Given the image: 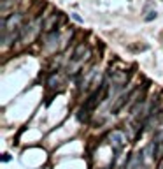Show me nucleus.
<instances>
[{
	"label": "nucleus",
	"mask_w": 163,
	"mask_h": 169,
	"mask_svg": "<svg viewBox=\"0 0 163 169\" xmlns=\"http://www.w3.org/2000/svg\"><path fill=\"white\" fill-rule=\"evenodd\" d=\"M137 93V90H130V92H126V93H121L119 97H118V100H116L114 104H112V108H110V113L112 115H118L126 104H130L132 102V97Z\"/></svg>",
	"instance_id": "nucleus-1"
},
{
	"label": "nucleus",
	"mask_w": 163,
	"mask_h": 169,
	"mask_svg": "<svg viewBox=\"0 0 163 169\" xmlns=\"http://www.w3.org/2000/svg\"><path fill=\"white\" fill-rule=\"evenodd\" d=\"M109 143L112 144L114 152L118 153L121 148H123V144L126 143V137H125V134H123L121 131H112V132L109 134Z\"/></svg>",
	"instance_id": "nucleus-2"
},
{
	"label": "nucleus",
	"mask_w": 163,
	"mask_h": 169,
	"mask_svg": "<svg viewBox=\"0 0 163 169\" xmlns=\"http://www.w3.org/2000/svg\"><path fill=\"white\" fill-rule=\"evenodd\" d=\"M19 21H21V14H18V12L11 14L9 18H4V21H2V35L7 34V32H11V30H14Z\"/></svg>",
	"instance_id": "nucleus-3"
},
{
	"label": "nucleus",
	"mask_w": 163,
	"mask_h": 169,
	"mask_svg": "<svg viewBox=\"0 0 163 169\" xmlns=\"http://www.w3.org/2000/svg\"><path fill=\"white\" fill-rule=\"evenodd\" d=\"M56 21H58V14H53L51 18H48V19L44 21V25H42V27H44V30H48V32H49V30H53V28H55V25H56Z\"/></svg>",
	"instance_id": "nucleus-4"
},
{
	"label": "nucleus",
	"mask_w": 163,
	"mask_h": 169,
	"mask_svg": "<svg viewBox=\"0 0 163 169\" xmlns=\"http://www.w3.org/2000/svg\"><path fill=\"white\" fill-rule=\"evenodd\" d=\"M86 51V44H79L77 48H76V51H74V55H72V60L74 62H79V60H83V53Z\"/></svg>",
	"instance_id": "nucleus-5"
},
{
	"label": "nucleus",
	"mask_w": 163,
	"mask_h": 169,
	"mask_svg": "<svg viewBox=\"0 0 163 169\" xmlns=\"http://www.w3.org/2000/svg\"><path fill=\"white\" fill-rule=\"evenodd\" d=\"M89 109H86V108H83V109H79L77 111V120L79 122H88V118H89V113H88Z\"/></svg>",
	"instance_id": "nucleus-6"
},
{
	"label": "nucleus",
	"mask_w": 163,
	"mask_h": 169,
	"mask_svg": "<svg viewBox=\"0 0 163 169\" xmlns=\"http://www.w3.org/2000/svg\"><path fill=\"white\" fill-rule=\"evenodd\" d=\"M156 16H158L156 11H151V12H147V16H146L144 19H146V21H153V19H156Z\"/></svg>",
	"instance_id": "nucleus-7"
},
{
	"label": "nucleus",
	"mask_w": 163,
	"mask_h": 169,
	"mask_svg": "<svg viewBox=\"0 0 163 169\" xmlns=\"http://www.w3.org/2000/svg\"><path fill=\"white\" fill-rule=\"evenodd\" d=\"M72 18H74V19H76V21H79V23H81V21H83V18H81V16H77V14H76V12H74V14H72Z\"/></svg>",
	"instance_id": "nucleus-8"
},
{
	"label": "nucleus",
	"mask_w": 163,
	"mask_h": 169,
	"mask_svg": "<svg viewBox=\"0 0 163 169\" xmlns=\"http://www.w3.org/2000/svg\"><path fill=\"white\" fill-rule=\"evenodd\" d=\"M2 160H4V162H9V160H11V157H9V155H7V153H5V155H4V157H2Z\"/></svg>",
	"instance_id": "nucleus-9"
}]
</instances>
